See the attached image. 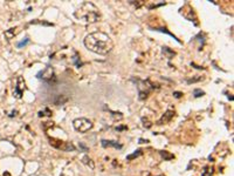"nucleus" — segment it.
<instances>
[{
  "instance_id": "obj_17",
  "label": "nucleus",
  "mask_w": 234,
  "mask_h": 176,
  "mask_svg": "<svg viewBox=\"0 0 234 176\" xmlns=\"http://www.w3.org/2000/svg\"><path fill=\"white\" fill-rule=\"evenodd\" d=\"M27 44H29V39H28V38H26L25 40H22V41H21V42H19L17 46H18V48H21V47H25Z\"/></svg>"
},
{
  "instance_id": "obj_13",
  "label": "nucleus",
  "mask_w": 234,
  "mask_h": 176,
  "mask_svg": "<svg viewBox=\"0 0 234 176\" xmlns=\"http://www.w3.org/2000/svg\"><path fill=\"white\" fill-rule=\"evenodd\" d=\"M160 155L164 157L165 160H167V161H170V160H172V158L175 157L172 154H170V153H169V152H166V150H162V152H160Z\"/></svg>"
},
{
  "instance_id": "obj_7",
  "label": "nucleus",
  "mask_w": 234,
  "mask_h": 176,
  "mask_svg": "<svg viewBox=\"0 0 234 176\" xmlns=\"http://www.w3.org/2000/svg\"><path fill=\"white\" fill-rule=\"evenodd\" d=\"M175 116V110H172V109H167L166 110V113L163 115V116L160 117L158 121H157V125L158 126H162V125H166V123H169L172 119Z\"/></svg>"
},
{
  "instance_id": "obj_18",
  "label": "nucleus",
  "mask_w": 234,
  "mask_h": 176,
  "mask_svg": "<svg viewBox=\"0 0 234 176\" xmlns=\"http://www.w3.org/2000/svg\"><path fill=\"white\" fill-rule=\"evenodd\" d=\"M200 80H203V78H195V79H191V80H187V83H193V82H197V81H200Z\"/></svg>"
},
{
  "instance_id": "obj_4",
  "label": "nucleus",
  "mask_w": 234,
  "mask_h": 176,
  "mask_svg": "<svg viewBox=\"0 0 234 176\" xmlns=\"http://www.w3.org/2000/svg\"><path fill=\"white\" fill-rule=\"evenodd\" d=\"M49 143L50 146L55 147L58 149H62L65 152H70V150H75V147L73 143L70 142H65V141H61L58 139H49Z\"/></svg>"
},
{
  "instance_id": "obj_14",
  "label": "nucleus",
  "mask_w": 234,
  "mask_h": 176,
  "mask_svg": "<svg viewBox=\"0 0 234 176\" xmlns=\"http://www.w3.org/2000/svg\"><path fill=\"white\" fill-rule=\"evenodd\" d=\"M50 116L52 115V112H50V109L49 108H45L43 110H41V112H39V116Z\"/></svg>"
},
{
  "instance_id": "obj_5",
  "label": "nucleus",
  "mask_w": 234,
  "mask_h": 176,
  "mask_svg": "<svg viewBox=\"0 0 234 176\" xmlns=\"http://www.w3.org/2000/svg\"><path fill=\"white\" fill-rule=\"evenodd\" d=\"M25 90H26V82H25V80H24L22 77H18L17 85H15L14 90H13V96H15L17 99H21Z\"/></svg>"
},
{
  "instance_id": "obj_3",
  "label": "nucleus",
  "mask_w": 234,
  "mask_h": 176,
  "mask_svg": "<svg viewBox=\"0 0 234 176\" xmlns=\"http://www.w3.org/2000/svg\"><path fill=\"white\" fill-rule=\"evenodd\" d=\"M73 126L75 128V130L78 133H87L93 128V122L90 120H88L86 117H78L73 121Z\"/></svg>"
},
{
  "instance_id": "obj_15",
  "label": "nucleus",
  "mask_w": 234,
  "mask_h": 176,
  "mask_svg": "<svg viewBox=\"0 0 234 176\" xmlns=\"http://www.w3.org/2000/svg\"><path fill=\"white\" fill-rule=\"evenodd\" d=\"M205 94L204 90H201V89H199V88H197L193 90V95H194V98H200V96H203Z\"/></svg>"
},
{
  "instance_id": "obj_1",
  "label": "nucleus",
  "mask_w": 234,
  "mask_h": 176,
  "mask_svg": "<svg viewBox=\"0 0 234 176\" xmlns=\"http://www.w3.org/2000/svg\"><path fill=\"white\" fill-rule=\"evenodd\" d=\"M83 42H84V46L89 51L101 54V55L108 54L114 47V42L111 38L103 32H94V33L88 34L84 38Z\"/></svg>"
},
{
  "instance_id": "obj_2",
  "label": "nucleus",
  "mask_w": 234,
  "mask_h": 176,
  "mask_svg": "<svg viewBox=\"0 0 234 176\" xmlns=\"http://www.w3.org/2000/svg\"><path fill=\"white\" fill-rule=\"evenodd\" d=\"M74 15L77 20H82L89 24L96 22L101 18L100 11L93 2H83L82 5H80V7L75 11Z\"/></svg>"
},
{
  "instance_id": "obj_8",
  "label": "nucleus",
  "mask_w": 234,
  "mask_h": 176,
  "mask_svg": "<svg viewBox=\"0 0 234 176\" xmlns=\"http://www.w3.org/2000/svg\"><path fill=\"white\" fill-rule=\"evenodd\" d=\"M102 146L104 148H108V147H114V148H118V149H122V145H119L116 141H108V140H102Z\"/></svg>"
},
{
  "instance_id": "obj_10",
  "label": "nucleus",
  "mask_w": 234,
  "mask_h": 176,
  "mask_svg": "<svg viewBox=\"0 0 234 176\" xmlns=\"http://www.w3.org/2000/svg\"><path fill=\"white\" fill-rule=\"evenodd\" d=\"M82 162L86 165V166H88V167H90V169H94L95 168V165H94V162H93V160L90 158L89 156H83V158H82Z\"/></svg>"
},
{
  "instance_id": "obj_12",
  "label": "nucleus",
  "mask_w": 234,
  "mask_h": 176,
  "mask_svg": "<svg viewBox=\"0 0 234 176\" xmlns=\"http://www.w3.org/2000/svg\"><path fill=\"white\" fill-rule=\"evenodd\" d=\"M143 154V152L141 150V149H138V150H136L134 154H131V155H129V156H127V160H129V161H131V160H134L135 157H138V156H141Z\"/></svg>"
},
{
  "instance_id": "obj_11",
  "label": "nucleus",
  "mask_w": 234,
  "mask_h": 176,
  "mask_svg": "<svg viewBox=\"0 0 234 176\" xmlns=\"http://www.w3.org/2000/svg\"><path fill=\"white\" fill-rule=\"evenodd\" d=\"M213 175V168L210 166L205 167L203 173H201V176H212Z\"/></svg>"
},
{
  "instance_id": "obj_6",
  "label": "nucleus",
  "mask_w": 234,
  "mask_h": 176,
  "mask_svg": "<svg viewBox=\"0 0 234 176\" xmlns=\"http://www.w3.org/2000/svg\"><path fill=\"white\" fill-rule=\"evenodd\" d=\"M36 78L41 79V80H43V81H47V82H50L53 79L55 78V75H54V69L52 68L50 66H47L46 68L40 70L39 73L36 74Z\"/></svg>"
},
{
  "instance_id": "obj_16",
  "label": "nucleus",
  "mask_w": 234,
  "mask_h": 176,
  "mask_svg": "<svg viewBox=\"0 0 234 176\" xmlns=\"http://www.w3.org/2000/svg\"><path fill=\"white\" fill-rule=\"evenodd\" d=\"M142 121H143V126H144V128H146V129H147V128L152 127V123H151V122H150L147 119H142Z\"/></svg>"
},
{
  "instance_id": "obj_9",
  "label": "nucleus",
  "mask_w": 234,
  "mask_h": 176,
  "mask_svg": "<svg viewBox=\"0 0 234 176\" xmlns=\"http://www.w3.org/2000/svg\"><path fill=\"white\" fill-rule=\"evenodd\" d=\"M17 27L15 28H10V29H7L6 32H5V37H6V39L7 40H11V39H13L14 37H15V34L18 33V31H17Z\"/></svg>"
},
{
  "instance_id": "obj_20",
  "label": "nucleus",
  "mask_w": 234,
  "mask_h": 176,
  "mask_svg": "<svg viewBox=\"0 0 234 176\" xmlns=\"http://www.w3.org/2000/svg\"><path fill=\"white\" fill-rule=\"evenodd\" d=\"M159 176H163V175H159Z\"/></svg>"
},
{
  "instance_id": "obj_19",
  "label": "nucleus",
  "mask_w": 234,
  "mask_h": 176,
  "mask_svg": "<svg viewBox=\"0 0 234 176\" xmlns=\"http://www.w3.org/2000/svg\"><path fill=\"white\" fill-rule=\"evenodd\" d=\"M182 95H183L182 93H178V92H176V93H175V96H176V98H180Z\"/></svg>"
}]
</instances>
